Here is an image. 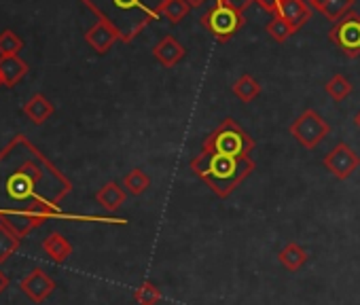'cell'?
Returning a JSON list of instances; mask_svg holds the SVG:
<instances>
[{"label":"cell","instance_id":"cell-1","mask_svg":"<svg viewBox=\"0 0 360 305\" xmlns=\"http://www.w3.org/2000/svg\"><path fill=\"white\" fill-rule=\"evenodd\" d=\"M70 191L72 183L26 138L18 136L0 152V223L11 227L20 238L53 216L119 223L102 216H72L62 212L60 204Z\"/></svg>","mask_w":360,"mask_h":305},{"label":"cell","instance_id":"cell-2","mask_svg":"<svg viewBox=\"0 0 360 305\" xmlns=\"http://www.w3.org/2000/svg\"><path fill=\"white\" fill-rule=\"evenodd\" d=\"M98 15L108 22L117 32L119 41H134L153 20L159 18L161 0H83Z\"/></svg>","mask_w":360,"mask_h":305},{"label":"cell","instance_id":"cell-3","mask_svg":"<svg viewBox=\"0 0 360 305\" xmlns=\"http://www.w3.org/2000/svg\"><path fill=\"white\" fill-rule=\"evenodd\" d=\"M255 168L257 164L252 157H231L204 150L191 160V172L223 200L229 197L255 172Z\"/></svg>","mask_w":360,"mask_h":305},{"label":"cell","instance_id":"cell-4","mask_svg":"<svg viewBox=\"0 0 360 305\" xmlns=\"http://www.w3.org/2000/svg\"><path fill=\"white\" fill-rule=\"evenodd\" d=\"M202 150L231 157H250V152L255 150V140L233 119H225L204 138Z\"/></svg>","mask_w":360,"mask_h":305},{"label":"cell","instance_id":"cell-5","mask_svg":"<svg viewBox=\"0 0 360 305\" xmlns=\"http://www.w3.org/2000/svg\"><path fill=\"white\" fill-rule=\"evenodd\" d=\"M200 22L219 43H229L246 26L244 13L225 3H217L206 15H202Z\"/></svg>","mask_w":360,"mask_h":305},{"label":"cell","instance_id":"cell-6","mask_svg":"<svg viewBox=\"0 0 360 305\" xmlns=\"http://www.w3.org/2000/svg\"><path fill=\"white\" fill-rule=\"evenodd\" d=\"M288 134L307 150H314L328 134H330V125L324 121V117L320 112H316L314 108L303 110L290 125H288Z\"/></svg>","mask_w":360,"mask_h":305},{"label":"cell","instance_id":"cell-7","mask_svg":"<svg viewBox=\"0 0 360 305\" xmlns=\"http://www.w3.org/2000/svg\"><path fill=\"white\" fill-rule=\"evenodd\" d=\"M328 41L345 56V58H358L360 56V15L356 11H349L345 18L333 24L328 30Z\"/></svg>","mask_w":360,"mask_h":305},{"label":"cell","instance_id":"cell-8","mask_svg":"<svg viewBox=\"0 0 360 305\" xmlns=\"http://www.w3.org/2000/svg\"><path fill=\"white\" fill-rule=\"evenodd\" d=\"M322 166L339 181H345L349 179L358 168H360V157H358V152L345 144V142H339L333 146V150L328 152V155L322 160Z\"/></svg>","mask_w":360,"mask_h":305},{"label":"cell","instance_id":"cell-9","mask_svg":"<svg viewBox=\"0 0 360 305\" xmlns=\"http://www.w3.org/2000/svg\"><path fill=\"white\" fill-rule=\"evenodd\" d=\"M22 292L34 301V303H43L47 297H51V292L56 290V282L51 275H47L43 269H32L26 278H22L20 282Z\"/></svg>","mask_w":360,"mask_h":305},{"label":"cell","instance_id":"cell-10","mask_svg":"<svg viewBox=\"0 0 360 305\" xmlns=\"http://www.w3.org/2000/svg\"><path fill=\"white\" fill-rule=\"evenodd\" d=\"M187 49L180 45V41L172 34L163 37L155 47H153V58L163 66V68H174L178 62H183Z\"/></svg>","mask_w":360,"mask_h":305},{"label":"cell","instance_id":"cell-11","mask_svg":"<svg viewBox=\"0 0 360 305\" xmlns=\"http://www.w3.org/2000/svg\"><path fill=\"white\" fill-rule=\"evenodd\" d=\"M85 41H87V45H89L94 51L106 53V51H110V47L119 41V32H117L108 22L98 20V22L85 32Z\"/></svg>","mask_w":360,"mask_h":305},{"label":"cell","instance_id":"cell-12","mask_svg":"<svg viewBox=\"0 0 360 305\" xmlns=\"http://www.w3.org/2000/svg\"><path fill=\"white\" fill-rule=\"evenodd\" d=\"M276 15L286 20L299 32L311 20V7L305 3V0H282V3L278 5V13Z\"/></svg>","mask_w":360,"mask_h":305},{"label":"cell","instance_id":"cell-13","mask_svg":"<svg viewBox=\"0 0 360 305\" xmlns=\"http://www.w3.org/2000/svg\"><path fill=\"white\" fill-rule=\"evenodd\" d=\"M28 72V64L20 56L0 58V79L5 87H15Z\"/></svg>","mask_w":360,"mask_h":305},{"label":"cell","instance_id":"cell-14","mask_svg":"<svg viewBox=\"0 0 360 305\" xmlns=\"http://www.w3.org/2000/svg\"><path fill=\"white\" fill-rule=\"evenodd\" d=\"M125 200H127V191H125L119 183H115V181L106 183V185L96 193V202H98L106 212L119 210V208L125 204Z\"/></svg>","mask_w":360,"mask_h":305},{"label":"cell","instance_id":"cell-15","mask_svg":"<svg viewBox=\"0 0 360 305\" xmlns=\"http://www.w3.org/2000/svg\"><path fill=\"white\" fill-rule=\"evenodd\" d=\"M24 112L26 117L34 123V125H41L45 123L47 119H51V115L56 112L53 104L49 98H45L43 93H34L26 104H24Z\"/></svg>","mask_w":360,"mask_h":305},{"label":"cell","instance_id":"cell-16","mask_svg":"<svg viewBox=\"0 0 360 305\" xmlns=\"http://www.w3.org/2000/svg\"><path fill=\"white\" fill-rule=\"evenodd\" d=\"M43 250H45V254H47L53 263H64V261L72 254V244H70L60 231H51V233L43 240Z\"/></svg>","mask_w":360,"mask_h":305},{"label":"cell","instance_id":"cell-17","mask_svg":"<svg viewBox=\"0 0 360 305\" xmlns=\"http://www.w3.org/2000/svg\"><path fill=\"white\" fill-rule=\"evenodd\" d=\"M278 261L282 263L284 269H288V271H299V269L305 265V261H307V250H305L303 246L290 242V244H286V246L278 252Z\"/></svg>","mask_w":360,"mask_h":305},{"label":"cell","instance_id":"cell-18","mask_svg":"<svg viewBox=\"0 0 360 305\" xmlns=\"http://www.w3.org/2000/svg\"><path fill=\"white\" fill-rule=\"evenodd\" d=\"M191 7L187 0H161L159 5V15H163L172 26L180 24L187 15H189Z\"/></svg>","mask_w":360,"mask_h":305},{"label":"cell","instance_id":"cell-19","mask_svg":"<svg viewBox=\"0 0 360 305\" xmlns=\"http://www.w3.org/2000/svg\"><path fill=\"white\" fill-rule=\"evenodd\" d=\"M231 91H233V96H236L240 102L248 104V102H252L255 98L261 96V83H259L255 77H250V74H242V77L233 83Z\"/></svg>","mask_w":360,"mask_h":305},{"label":"cell","instance_id":"cell-20","mask_svg":"<svg viewBox=\"0 0 360 305\" xmlns=\"http://www.w3.org/2000/svg\"><path fill=\"white\" fill-rule=\"evenodd\" d=\"M20 244H22V238L11 227L0 223V263L9 261L18 252Z\"/></svg>","mask_w":360,"mask_h":305},{"label":"cell","instance_id":"cell-21","mask_svg":"<svg viewBox=\"0 0 360 305\" xmlns=\"http://www.w3.org/2000/svg\"><path fill=\"white\" fill-rule=\"evenodd\" d=\"M123 187H125V191L127 193H131V195H142V193H146L148 191V187H150V179H148V174L144 172V170H140V168H134L131 172H127L125 174V179H123Z\"/></svg>","mask_w":360,"mask_h":305},{"label":"cell","instance_id":"cell-22","mask_svg":"<svg viewBox=\"0 0 360 305\" xmlns=\"http://www.w3.org/2000/svg\"><path fill=\"white\" fill-rule=\"evenodd\" d=\"M324 91L335 100V102H343L349 93H352V83L347 77L343 74H335L328 79V83L324 85Z\"/></svg>","mask_w":360,"mask_h":305},{"label":"cell","instance_id":"cell-23","mask_svg":"<svg viewBox=\"0 0 360 305\" xmlns=\"http://www.w3.org/2000/svg\"><path fill=\"white\" fill-rule=\"evenodd\" d=\"M297 30L286 22V20H282V18H271V22L267 24V34L271 37V41L274 43H286L292 34H295Z\"/></svg>","mask_w":360,"mask_h":305},{"label":"cell","instance_id":"cell-24","mask_svg":"<svg viewBox=\"0 0 360 305\" xmlns=\"http://www.w3.org/2000/svg\"><path fill=\"white\" fill-rule=\"evenodd\" d=\"M161 297H163V294H161V288H159L157 284L148 282V280H144V282L138 286L136 294H134V299H136L138 305H155V303H159Z\"/></svg>","mask_w":360,"mask_h":305},{"label":"cell","instance_id":"cell-25","mask_svg":"<svg viewBox=\"0 0 360 305\" xmlns=\"http://www.w3.org/2000/svg\"><path fill=\"white\" fill-rule=\"evenodd\" d=\"M354 3H356V0H328L324 11H322V15L335 24V22H339L341 18H345L352 11Z\"/></svg>","mask_w":360,"mask_h":305},{"label":"cell","instance_id":"cell-26","mask_svg":"<svg viewBox=\"0 0 360 305\" xmlns=\"http://www.w3.org/2000/svg\"><path fill=\"white\" fill-rule=\"evenodd\" d=\"M24 47V41L13 32V30H5L0 34V58H11L18 56Z\"/></svg>","mask_w":360,"mask_h":305},{"label":"cell","instance_id":"cell-27","mask_svg":"<svg viewBox=\"0 0 360 305\" xmlns=\"http://www.w3.org/2000/svg\"><path fill=\"white\" fill-rule=\"evenodd\" d=\"M255 3H257L263 11L276 15V13H278V5L282 3V0H255Z\"/></svg>","mask_w":360,"mask_h":305},{"label":"cell","instance_id":"cell-28","mask_svg":"<svg viewBox=\"0 0 360 305\" xmlns=\"http://www.w3.org/2000/svg\"><path fill=\"white\" fill-rule=\"evenodd\" d=\"M217 3H225V5H229V7H233V9H238V11H246L255 0H217Z\"/></svg>","mask_w":360,"mask_h":305},{"label":"cell","instance_id":"cell-29","mask_svg":"<svg viewBox=\"0 0 360 305\" xmlns=\"http://www.w3.org/2000/svg\"><path fill=\"white\" fill-rule=\"evenodd\" d=\"M326 3H328V0H307V5L311 7V9H316V11H324V7H326Z\"/></svg>","mask_w":360,"mask_h":305},{"label":"cell","instance_id":"cell-30","mask_svg":"<svg viewBox=\"0 0 360 305\" xmlns=\"http://www.w3.org/2000/svg\"><path fill=\"white\" fill-rule=\"evenodd\" d=\"M7 288H9V278H7L3 271H0V294H3Z\"/></svg>","mask_w":360,"mask_h":305},{"label":"cell","instance_id":"cell-31","mask_svg":"<svg viewBox=\"0 0 360 305\" xmlns=\"http://www.w3.org/2000/svg\"><path fill=\"white\" fill-rule=\"evenodd\" d=\"M187 3H189L191 9H198V7H202L206 3V0H187Z\"/></svg>","mask_w":360,"mask_h":305},{"label":"cell","instance_id":"cell-32","mask_svg":"<svg viewBox=\"0 0 360 305\" xmlns=\"http://www.w3.org/2000/svg\"><path fill=\"white\" fill-rule=\"evenodd\" d=\"M354 125L360 129V110H358V112H356V117H354Z\"/></svg>","mask_w":360,"mask_h":305},{"label":"cell","instance_id":"cell-33","mask_svg":"<svg viewBox=\"0 0 360 305\" xmlns=\"http://www.w3.org/2000/svg\"><path fill=\"white\" fill-rule=\"evenodd\" d=\"M0 85H3V79H0Z\"/></svg>","mask_w":360,"mask_h":305}]
</instances>
